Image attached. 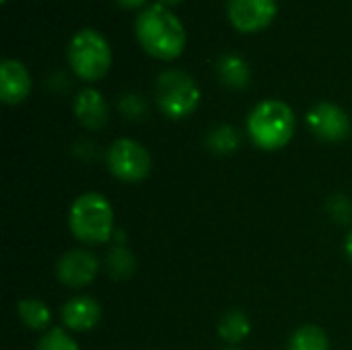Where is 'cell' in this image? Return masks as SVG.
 Listing matches in <instances>:
<instances>
[{"label": "cell", "mask_w": 352, "mask_h": 350, "mask_svg": "<svg viewBox=\"0 0 352 350\" xmlns=\"http://www.w3.org/2000/svg\"><path fill=\"white\" fill-rule=\"evenodd\" d=\"M134 33L140 47L157 60H175L186 47L182 21L161 2L148 4L138 12Z\"/></svg>", "instance_id": "obj_1"}, {"label": "cell", "mask_w": 352, "mask_h": 350, "mask_svg": "<svg viewBox=\"0 0 352 350\" xmlns=\"http://www.w3.org/2000/svg\"><path fill=\"white\" fill-rule=\"evenodd\" d=\"M68 227L74 239L87 245L109 241L116 229V212L111 202L99 192L76 196L68 210Z\"/></svg>", "instance_id": "obj_2"}, {"label": "cell", "mask_w": 352, "mask_h": 350, "mask_svg": "<svg viewBox=\"0 0 352 350\" xmlns=\"http://www.w3.org/2000/svg\"><path fill=\"white\" fill-rule=\"evenodd\" d=\"M248 134L252 142L262 151H280L295 134V111L280 99L260 101L248 116Z\"/></svg>", "instance_id": "obj_3"}, {"label": "cell", "mask_w": 352, "mask_h": 350, "mask_svg": "<svg viewBox=\"0 0 352 350\" xmlns=\"http://www.w3.org/2000/svg\"><path fill=\"white\" fill-rule=\"evenodd\" d=\"M70 70L89 83L103 78L111 66V50L107 39L95 29H80L72 35L66 50Z\"/></svg>", "instance_id": "obj_4"}, {"label": "cell", "mask_w": 352, "mask_h": 350, "mask_svg": "<svg viewBox=\"0 0 352 350\" xmlns=\"http://www.w3.org/2000/svg\"><path fill=\"white\" fill-rule=\"evenodd\" d=\"M155 101L161 113L171 120L192 116L200 105V89L196 80L177 68L163 70L155 80Z\"/></svg>", "instance_id": "obj_5"}, {"label": "cell", "mask_w": 352, "mask_h": 350, "mask_svg": "<svg viewBox=\"0 0 352 350\" xmlns=\"http://www.w3.org/2000/svg\"><path fill=\"white\" fill-rule=\"evenodd\" d=\"M107 169L124 184H138L148 177L153 169L151 153L144 144L132 138H118L107 149Z\"/></svg>", "instance_id": "obj_6"}, {"label": "cell", "mask_w": 352, "mask_h": 350, "mask_svg": "<svg viewBox=\"0 0 352 350\" xmlns=\"http://www.w3.org/2000/svg\"><path fill=\"white\" fill-rule=\"evenodd\" d=\"M307 126L309 130L326 142H342L351 136V118L349 113L330 101H322L318 105H314L307 116Z\"/></svg>", "instance_id": "obj_7"}, {"label": "cell", "mask_w": 352, "mask_h": 350, "mask_svg": "<svg viewBox=\"0 0 352 350\" xmlns=\"http://www.w3.org/2000/svg\"><path fill=\"white\" fill-rule=\"evenodd\" d=\"M99 274V260L93 252L76 248L60 256L56 264V276L64 287L82 289L89 287Z\"/></svg>", "instance_id": "obj_8"}, {"label": "cell", "mask_w": 352, "mask_h": 350, "mask_svg": "<svg viewBox=\"0 0 352 350\" xmlns=\"http://www.w3.org/2000/svg\"><path fill=\"white\" fill-rule=\"evenodd\" d=\"M227 17L241 33H258L276 17V0H229Z\"/></svg>", "instance_id": "obj_9"}, {"label": "cell", "mask_w": 352, "mask_h": 350, "mask_svg": "<svg viewBox=\"0 0 352 350\" xmlns=\"http://www.w3.org/2000/svg\"><path fill=\"white\" fill-rule=\"evenodd\" d=\"M31 91V76L27 68L12 58H4L0 64V99L6 105H19Z\"/></svg>", "instance_id": "obj_10"}, {"label": "cell", "mask_w": 352, "mask_h": 350, "mask_svg": "<svg viewBox=\"0 0 352 350\" xmlns=\"http://www.w3.org/2000/svg\"><path fill=\"white\" fill-rule=\"evenodd\" d=\"M60 316L70 332H89L101 322V305L89 295L72 297L62 305Z\"/></svg>", "instance_id": "obj_11"}, {"label": "cell", "mask_w": 352, "mask_h": 350, "mask_svg": "<svg viewBox=\"0 0 352 350\" xmlns=\"http://www.w3.org/2000/svg\"><path fill=\"white\" fill-rule=\"evenodd\" d=\"M74 118L87 130H101L107 124L109 109L97 89H80L74 97Z\"/></svg>", "instance_id": "obj_12"}, {"label": "cell", "mask_w": 352, "mask_h": 350, "mask_svg": "<svg viewBox=\"0 0 352 350\" xmlns=\"http://www.w3.org/2000/svg\"><path fill=\"white\" fill-rule=\"evenodd\" d=\"M217 74L229 89H245L250 85V66L237 54H223L217 60Z\"/></svg>", "instance_id": "obj_13"}, {"label": "cell", "mask_w": 352, "mask_h": 350, "mask_svg": "<svg viewBox=\"0 0 352 350\" xmlns=\"http://www.w3.org/2000/svg\"><path fill=\"white\" fill-rule=\"evenodd\" d=\"M16 311H19L21 322L29 330L47 332V326L52 322V309L47 307V303H43L41 299H35V297H25L19 301Z\"/></svg>", "instance_id": "obj_14"}, {"label": "cell", "mask_w": 352, "mask_h": 350, "mask_svg": "<svg viewBox=\"0 0 352 350\" xmlns=\"http://www.w3.org/2000/svg\"><path fill=\"white\" fill-rule=\"evenodd\" d=\"M252 332V324L250 318L241 311V309H231L227 314H223L221 322H219V336L229 342V344H237L241 340H245Z\"/></svg>", "instance_id": "obj_15"}, {"label": "cell", "mask_w": 352, "mask_h": 350, "mask_svg": "<svg viewBox=\"0 0 352 350\" xmlns=\"http://www.w3.org/2000/svg\"><path fill=\"white\" fill-rule=\"evenodd\" d=\"M287 350H330V338L324 328L307 324L293 332Z\"/></svg>", "instance_id": "obj_16"}, {"label": "cell", "mask_w": 352, "mask_h": 350, "mask_svg": "<svg viewBox=\"0 0 352 350\" xmlns=\"http://www.w3.org/2000/svg\"><path fill=\"white\" fill-rule=\"evenodd\" d=\"M239 144H241V136L229 124H221L206 134V146L214 155H233L239 149Z\"/></svg>", "instance_id": "obj_17"}, {"label": "cell", "mask_w": 352, "mask_h": 350, "mask_svg": "<svg viewBox=\"0 0 352 350\" xmlns=\"http://www.w3.org/2000/svg\"><path fill=\"white\" fill-rule=\"evenodd\" d=\"M105 266H107V272H109L111 278L126 281L136 270V258H134V254L128 248L116 245V248L109 250V254L105 258Z\"/></svg>", "instance_id": "obj_18"}, {"label": "cell", "mask_w": 352, "mask_h": 350, "mask_svg": "<svg viewBox=\"0 0 352 350\" xmlns=\"http://www.w3.org/2000/svg\"><path fill=\"white\" fill-rule=\"evenodd\" d=\"M35 350H78L76 340L62 328H52L43 332Z\"/></svg>", "instance_id": "obj_19"}, {"label": "cell", "mask_w": 352, "mask_h": 350, "mask_svg": "<svg viewBox=\"0 0 352 350\" xmlns=\"http://www.w3.org/2000/svg\"><path fill=\"white\" fill-rule=\"evenodd\" d=\"M120 111L128 120H142L146 116V101L138 93H126L120 99Z\"/></svg>", "instance_id": "obj_20"}, {"label": "cell", "mask_w": 352, "mask_h": 350, "mask_svg": "<svg viewBox=\"0 0 352 350\" xmlns=\"http://www.w3.org/2000/svg\"><path fill=\"white\" fill-rule=\"evenodd\" d=\"M328 212L338 223H351L352 221V202L346 196H332L328 202Z\"/></svg>", "instance_id": "obj_21"}, {"label": "cell", "mask_w": 352, "mask_h": 350, "mask_svg": "<svg viewBox=\"0 0 352 350\" xmlns=\"http://www.w3.org/2000/svg\"><path fill=\"white\" fill-rule=\"evenodd\" d=\"M120 6H124V8H138V6H142L146 0H116Z\"/></svg>", "instance_id": "obj_22"}, {"label": "cell", "mask_w": 352, "mask_h": 350, "mask_svg": "<svg viewBox=\"0 0 352 350\" xmlns=\"http://www.w3.org/2000/svg\"><path fill=\"white\" fill-rule=\"evenodd\" d=\"M344 254H346V258L352 262V231L346 235V239H344Z\"/></svg>", "instance_id": "obj_23"}, {"label": "cell", "mask_w": 352, "mask_h": 350, "mask_svg": "<svg viewBox=\"0 0 352 350\" xmlns=\"http://www.w3.org/2000/svg\"><path fill=\"white\" fill-rule=\"evenodd\" d=\"M161 4H179L182 0H159Z\"/></svg>", "instance_id": "obj_24"}, {"label": "cell", "mask_w": 352, "mask_h": 350, "mask_svg": "<svg viewBox=\"0 0 352 350\" xmlns=\"http://www.w3.org/2000/svg\"><path fill=\"white\" fill-rule=\"evenodd\" d=\"M225 350H241V349H225Z\"/></svg>", "instance_id": "obj_25"}, {"label": "cell", "mask_w": 352, "mask_h": 350, "mask_svg": "<svg viewBox=\"0 0 352 350\" xmlns=\"http://www.w3.org/2000/svg\"><path fill=\"white\" fill-rule=\"evenodd\" d=\"M2 2H6V0H2Z\"/></svg>", "instance_id": "obj_26"}]
</instances>
